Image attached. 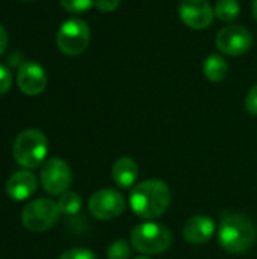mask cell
Returning a JSON list of instances; mask_svg holds the SVG:
<instances>
[{
  "label": "cell",
  "mask_w": 257,
  "mask_h": 259,
  "mask_svg": "<svg viewBox=\"0 0 257 259\" xmlns=\"http://www.w3.org/2000/svg\"><path fill=\"white\" fill-rule=\"evenodd\" d=\"M130 208L139 219L153 222L161 219L170 208L171 190L161 179H148L130 191Z\"/></svg>",
  "instance_id": "obj_1"
},
{
  "label": "cell",
  "mask_w": 257,
  "mask_h": 259,
  "mask_svg": "<svg viewBox=\"0 0 257 259\" xmlns=\"http://www.w3.org/2000/svg\"><path fill=\"white\" fill-rule=\"evenodd\" d=\"M257 238V231L253 220L245 214H227L223 217L218 229L220 246L233 255L248 252Z\"/></svg>",
  "instance_id": "obj_2"
},
{
  "label": "cell",
  "mask_w": 257,
  "mask_h": 259,
  "mask_svg": "<svg viewBox=\"0 0 257 259\" xmlns=\"http://www.w3.org/2000/svg\"><path fill=\"white\" fill-rule=\"evenodd\" d=\"M171 231L155 222L136 225L130 232V244L135 250L145 255H159L171 247Z\"/></svg>",
  "instance_id": "obj_3"
},
{
  "label": "cell",
  "mask_w": 257,
  "mask_h": 259,
  "mask_svg": "<svg viewBox=\"0 0 257 259\" xmlns=\"http://www.w3.org/2000/svg\"><path fill=\"white\" fill-rule=\"evenodd\" d=\"M47 138L38 129L23 131L14 143L12 153L17 164L23 165L27 170H33L41 165L47 155Z\"/></svg>",
  "instance_id": "obj_4"
},
{
  "label": "cell",
  "mask_w": 257,
  "mask_h": 259,
  "mask_svg": "<svg viewBox=\"0 0 257 259\" xmlns=\"http://www.w3.org/2000/svg\"><path fill=\"white\" fill-rule=\"evenodd\" d=\"M58 203L52 199H36L27 203L21 212V223L30 232H44L59 219Z\"/></svg>",
  "instance_id": "obj_5"
},
{
  "label": "cell",
  "mask_w": 257,
  "mask_h": 259,
  "mask_svg": "<svg viewBox=\"0 0 257 259\" xmlns=\"http://www.w3.org/2000/svg\"><path fill=\"white\" fill-rule=\"evenodd\" d=\"M89 26L83 20L70 18L59 27L56 35V44L62 53L68 56H76L85 52L89 44Z\"/></svg>",
  "instance_id": "obj_6"
},
{
  "label": "cell",
  "mask_w": 257,
  "mask_h": 259,
  "mask_svg": "<svg viewBox=\"0 0 257 259\" xmlns=\"http://www.w3.org/2000/svg\"><path fill=\"white\" fill-rule=\"evenodd\" d=\"M126 202L120 191L103 188L95 191L88 202L89 214L97 220H114L124 212Z\"/></svg>",
  "instance_id": "obj_7"
},
{
  "label": "cell",
  "mask_w": 257,
  "mask_h": 259,
  "mask_svg": "<svg viewBox=\"0 0 257 259\" xmlns=\"http://www.w3.org/2000/svg\"><path fill=\"white\" fill-rule=\"evenodd\" d=\"M73 176L70 165L61 158H50L41 168V184L52 196H61L68 191Z\"/></svg>",
  "instance_id": "obj_8"
},
{
  "label": "cell",
  "mask_w": 257,
  "mask_h": 259,
  "mask_svg": "<svg viewBox=\"0 0 257 259\" xmlns=\"http://www.w3.org/2000/svg\"><path fill=\"white\" fill-rule=\"evenodd\" d=\"M215 44L221 53L229 56H239L248 52L253 46V35L244 26L230 24L217 33Z\"/></svg>",
  "instance_id": "obj_9"
},
{
  "label": "cell",
  "mask_w": 257,
  "mask_h": 259,
  "mask_svg": "<svg viewBox=\"0 0 257 259\" xmlns=\"http://www.w3.org/2000/svg\"><path fill=\"white\" fill-rule=\"evenodd\" d=\"M180 20L191 29H206L212 24L215 11L208 0H183L179 6Z\"/></svg>",
  "instance_id": "obj_10"
},
{
  "label": "cell",
  "mask_w": 257,
  "mask_h": 259,
  "mask_svg": "<svg viewBox=\"0 0 257 259\" xmlns=\"http://www.w3.org/2000/svg\"><path fill=\"white\" fill-rule=\"evenodd\" d=\"M17 85L26 96H38L47 87L45 70L36 62H24L20 65L17 73Z\"/></svg>",
  "instance_id": "obj_11"
},
{
  "label": "cell",
  "mask_w": 257,
  "mask_h": 259,
  "mask_svg": "<svg viewBox=\"0 0 257 259\" xmlns=\"http://www.w3.org/2000/svg\"><path fill=\"white\" fill-rule=\"evenodd\" d=\"M215 222L208 215H194L183 226V237L191 244H204L215 235Z\"/></svg>",
  "instance_id": "obj_12"
},
{
  "label": "cell",
  "mask_w": 257,
  "mask_h": 259,
  "mask_svg": "<svg viewBox=\"0 0 257 259\" xmlns=\"http://www.w3.org/2000/svg\"><path fill=\"white\" fill-rule=\"evenodd\" d=\"M36 187L38 181L35 175H32L27 170L17 171L6 182V194L15 202H21L29 199L36 191Z\"/></svg>",
  "instance_id": "obj_13"
},
{
  "label": "cell",
  "mask_w": 257,
  "mask_h": 259,
  "mask_svg": "<svg viewBox=\"0 0 257 259\" xmlns=\"http://www.w3.org/2000/svg\"><path fill=\"white\" fill-rule=\"evenodd\" d=\"M139 170L136 162L129 156L118 158L112 165V179L121 188H130L138 179Z\"/></svg>",
  "instance_id": "obj_14"
},
{
  "label": "cell",
  "mask_w": 257,
  "mask_h": 259,
  "mask_svg": "<svg viewBox=\"0 0 257 259\" xmlns=\"http://www.w3.org/2000/svg\"><path fill=\"white\" fill-rule=\"evenodd\" d=\"M229 73V64L227 61L217 53H212L206 58L203 64V74L211 82H221L226 79Z\"/></svg>",
  "instance_id": "obj_15"
},
{
  "label": "cell",
  "mask_w": 257,
  "mask_h": 259,
  "mask_svg": "<svg viewBox=\"0 0 257 259\" xmlns=\"http://www.w3.org/2000/svg\"><path fill=\"white\" fill-rule=\"evenodd\" d=\"M215 15L221 20V21H226V23H232L238 18L239 15V11H241V6H239V2L238 0H218L215 3Z\"/></svg>",
  "instance_id": "obj_16"
},
{
  "label": "cell",
  "mask_w": 257,
  "mask_h": 259,
  "mask_svg": "<svg viewBox=\"0 0 257 259\" xmlns=\"http://www.w3.org/2000/svg\"><path fill=\"white\" fill-rule=\"evenodd\" d=\"M58 208H59V212L64 215H74L82 209V197L77 193L67 191L61 194L58 200Z\"/></svg>",
  "instance_id": "obj_17"
},
{
  "label": "cell",
  "mask_w": 257,
  "mask_h": 259,
  "mask_svg": "<svg viewBox=\"0 0 257 259\" xmlns=\"http://www.w3.org/2000/svg\"><path fill=\"white\" fill-rule=\"evenodd\" d=\"M132 244H129L126 240H117L108 247V259H130Z\"/></svg>",
  "instance_id": "obj_18"
},
{
  "label": "cell",
  "mask_w": 257,
  "mask_h": 259,
  "mask_svg": "<svg viewBox=\"0 0 257 259\" xmlns=\"http://www.w3.org/2000/svg\"><path fill=\"white\" fill-rule=\"evenodd\" d=\"M61 6L73 14H82L86 12L92 5H95V0H59Z\"/></svg>",
  "instance_id": "obj_19"
},
{
  "label": "cell",
  "mask_w": 257,
  "mask_h": 259,
  "mask_svg": "<svg viewBox=\"0 0 257 259\" xmlns=\"http://www.w3.org/2000/svg\"><path fill=\"white\" fill-rule=\"evenodd\" d=\"M59 259H97L95 253L85 247H74L67 252H64Z\"/></svg>",
  "instance_id": "obj_20"
},
{
  "label": "cell",
  "mask_w": 257,
  "mask_h": 259,
  "mask_svg": "<svg viewBox=\"0 0 257 259\" xmlns=\"http://www.w3.org/2000/svg\"><path fill=\"white\" fill-rule=\"evenodd\" d=\"M12 87V76L9 73V70L0 64V96L8 93Z\"/></svg>",
  "instance_id": "obj_21"
},
{
  "label": "cell",
  "mask_w": 257,
  "mask_h": 259,
  "mask_svg": "<svg viewBox=\"0 0 257 259\" xmlns=\"http://www.w3.org/2000/svg\"><path fill=\"white\" fill-rule=\"evenodd\" d=\"M245 108L251 115L257 117V85H254L248 91V94L245 97Z\"/></svg>",
  "instance_id": "obj_22"
},
{
  "label": "cell",
  "mask_w": 257,
  "mask_h": 259,
  "mask_svg": "<svg viewBox=\"0 0 257 259\" xmlns=\"http://www.w3.org/2000/svg\"><path fill=\"white\" fill-rule=\"evenodd\" d=\"M95 6L100 12H114L120 6V0H95Z\"/></svg>",
  "instance_id": "obj_23"
},
{
  "label": "cell",
  "mask_w": 257,
  "mask_h": 259,
  "mask_svg": "<svg viewBox=\"0 0 257 259\" xmlns=\"http://www.w3.org/2000/svg\"><path fill=\"white\" fill-rule=\"evenodd\" d=\"M6 47H8V33L5 27L0 24V55L6 50Z\"/></svg>",
  "instance_id": "obj_24"
},
{
  "label": "cell",
  "mask_w": 257,
  "mask_h": 259,
  "mask_svg": "<svg viewBox=\"0 0 257 259\" xmlns=\"http://www.w3.org/2000/svg\"><path fill=\"white\" fill-rule=\"evenodd\" d=\"M253 15L257 20V0H253Z\"/></svg>",
  "instance_id": "obj_25"
},
{
  "label": "cell",
  "mask_w": 257,
  "mask_h": 259,
  "mask_svg": "<svg viewBox=\"0 0 257 259\" xmlns=\"http://www.w3.org/2000/svg\"><path fill=\"white\" fill-rule=\"evenodd\" d=\"M135 259H148L147 256H138V258H135Z\"/></svg>",
  "instance_id": "obj_26"
},
{
  "label": "cell",
  "mask_w": 257,
  "mask_h": 259,
  "mask_svg": "<svg viewBox=\"0 0 257 259\" xmlns=\"http://www.w3.org/2000/svg\"><path fill=\"white\" fill-rule=\"evenodd\" d=\"M21 2H33V0H21Z\"/></svg>",
  "instance_id": "obj_27"
}]
</instances>
